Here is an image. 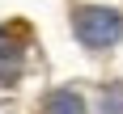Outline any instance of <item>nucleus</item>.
I'll return each mask as SVG.
<instances>
[{
  "label": "nucleus",
  "mask_w": 123,
  "mask_h": 114,
  "mask_svg": "<svg viewBox=\"0 0 123 114\" xmlns=\"http://www.w3.org/2000/svg\"><path fill=\"white\" fill-rule=\"evenodd\" d=\"M72 25H76V34H81V42H85V47H115V42H119V34H123L119 13L93 9V4L76 9V13H72Z\"/></svg>",
  "instance_id": "1"
},
{
  "label": "nucleus",
  "mask_w": 123,
  "mask_h": 114,
  "mask_svg": "<svg viewBox=\"0 0 123 114\" xmlns=\"http://www.w3.org/2000/svg\"><path fill=\"white\" fill-rule=\"evenodd\" d=\"M25 47H30V34H25V25H21V21L0 25V85H13V80L21 76Z\"/></svg>",
  "instance_id": "2"
},
{
  "label": "nucleus",
  "mask_w": 123,
  "mask_h": 114,
  "mask_svg": "<svg viewBox=\"0 0 123 114\" xmlns=\"http://www.w3.org/2000/svg\"><path fill=\"white\" fill-rule=\"evenodd\" d=\"M47 114H85V101L76 89H55L47 97Z\"/></svg>",
  "instance_id": "3"
},
{
  "label": "nucleus",
  "mask_w": 123,
  "mask_h": 114,
  "mask_svg": "<svg viewBox=\"0 0 123 114\" xmlns=\"http://www.w3.org/2000/svg\"><path fill=\"white\" fill-rule=\"evenodd\" d=\"M102 114H123V85L106 89V101H102Z\"/></svg>",
  "instance_id": "4"
}]
</instances>
